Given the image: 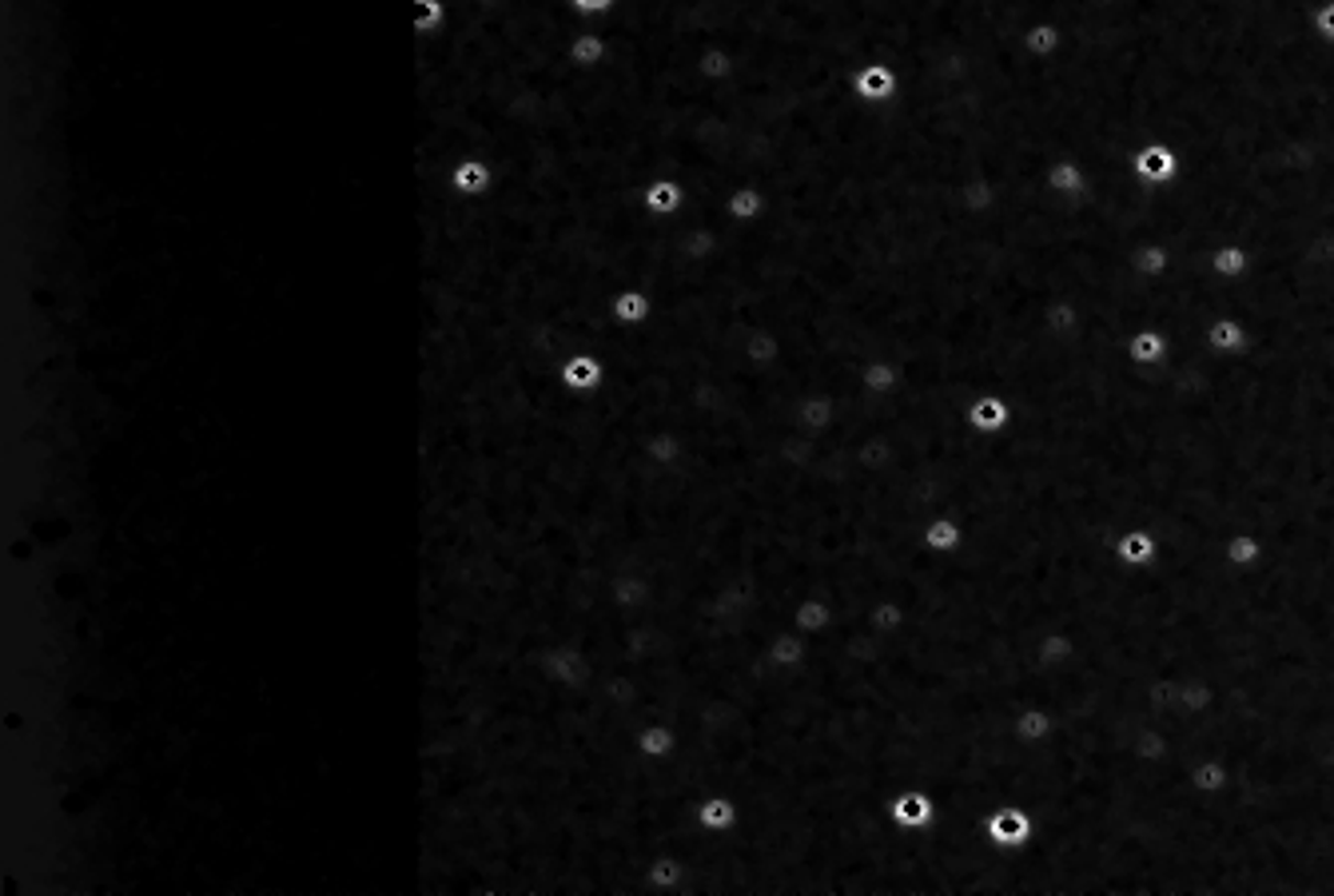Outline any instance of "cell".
I'll use <instances>...</instances> for the list:
<instances>
[{
	"label": "cell",
	"instance_id": "obj_21",
	"mask_svg": "<svg viewBox=\"0 0 1334 896\" xmlns=\"http://www.w3.org/2000/svg\"><path fill=\"white\" fill-rule=\"evenodd\" d=\"M686 459V442H681L674 430H654V435L642 442V462L649 470H674Z\"/></svg>",
	"mask_w": 1334,
	"mask_h": 896
},
{
	"label": "cell",
	"instance_id": "obj_35",
	"mask_svg": "<svg viewBox=\"0 0 1334 896\" xmlns=\"http://www.w3.org/2000/svg\"><path fill=\"white\" fill-rule=\"evenodd\" d=\"M474 4H482V9H499L502 0H474Z\"/></svg>",
	"mask_w": 1334,
	"mask_h": 896
},
{
	"label": "cell",
	"instance_id": "obj_24",
	"mask_svg": "<svg viewBox=\"0 0 1334 896\" xmlns=\"http://www.w3.org/2000/svg\"><path fill=\"white\" fill-rule=\"evenodd\" d=\"M856 383H861L865 395L888 398L900 386V367L893 363V359H868V363L856 371Z\"/></svg>",
	"mask_w": 1334,
	"mask_h": 896
},
{
	"label": "cell",
	"instance_id": "obj_28",
	"mask_svg": "<svg viewBox=\"0 0 1334 896\" xmlns=\"http://www.w3.org/2000/svg\"><path fill=\"white\" fill-rule=\"evenodd\" d=\"M1247 263H1251V251H1243L1239 243H1227V248H1215L1207 255V267L1215 272V280L1223 283H1235L1243 272H1247Z\"/></svg>",
	"mask_w": 1334,
	"mask_h": 896
},
{
	"label": "cell",
	"instance_id": "obj_26",
	"mask_svg": "<svg viewBox=\"0 0 1334 896\" xmlns=\"http://www.w3.org/2000/svg\"><path fill=\"white\" fill-rule=\"evenodd\" d=\"M920 543H925L928 554H952V550H960V543H964V526H960L956 518H949V514H937V518L925 522Z\"/></svg>",
	"mask_w": 1334,
	"mask_h": 896
},
{
	"label": "cell",
	"instance_id": "obj_18",
	"mask_svg": "<svg viewBox=\"0 0 1334 896\" xmlns=\"http://www.w3.org/2000/svg\"><path fill=\"white\" fill-rule=\"evenodd\" d=\"M689 876V861L678 853H661L646 865V888L649 893H681Z\"/></svg>",
	"mask_w": 1334,
	"mask_h": 896
},
{
	"label": "cell",
	"instance_id": "obj_19",
	"mask_svg": "<svg viewBox=\"0 0 1334 896\" xmlns=\"http://www.w3.org/2000/svg\"><path fill=\"white\" fill-rule=\"evenodd\" d=\"M1171 351V335L1159 331V327H1139L1131 339H1127V359L1136 367H1159Z\"/></svg>",
	"mask_w": 1334,
	"mask_h": 896
},
{
	"label": "cell",
	"instance_id": "obj_8",
	"mask_svg": "<svg viewBox=\"0 0 1334 896\" xmlns=\"http://www.w3.org/2000/svg\"><path fill=\"white\" fill-rule=\"evenodd\" d=\"M964 423H969L972 435L996 438L1012 427V403L1004 395H992V391L988 395H976L969 403V411H964Z\"/></svg>",
	"mask_w": 1334,
	"mask_h": 896
},
{
	"label": "cell",
	"instance_id": "obj_29",
	"mask_svg": "<svg viewBox=\"0 0 1334 896\" xmlns=\"http://www.w3.org/2000/svg\"><path fill=\"white\" fill-rule=\"evenodd\" d=\"M1020 44H1024V53L1032 56V61H1048V56L1056 53V48H1060L1063 44V29H1056V24H1032V29H1024L1020 32Z\"/></svg>",
	"mask_w": 1334,
	"mask_h": 896
},
{
	"label": "cell",
	"instance_id": "obj_32",
	"mask_svg": "<svg viewBox=\"0 0 1334 896\" xmlns=\"http://www.w3.org/2000/svg\"><path fill=\"white\" fill-rule=\"evenodd\" d=\"M1131 263H1136V272L1144 275V280H1163L1176 260H1171V251L1163 248V243H1151V248H1139Z\"/></svg>",
	"mask_w": 1334,
	"mask_h": 896
},
{
	"label": "cell",
	"instance_id": "obj_2",
	"mask_svg": "<svg viewBox=\"0 0 1334 896\" xmlns=\"http://www.w3.org/2000/svg\"><path fill=\"white\" fill-rule=\"evenodd\" d=\"M900 88H905V80H900L897 64L868 61L853 73V92H856V100H861V105H873V108L876 105H893V100L900 96Z\"/></svg>",
	"mask_w": 1334,
	"mask_h": 896
},
{
	"label": "cell",
	"instance_id": "obj_7",
	"mask_svg": "<svg viewBox=\"0 0 1334 896\" xmlns=\"http://www.w3.org/2000/svg\"><path fill=\"white\" fill-rule=\"evenodd\" d=\"M689 204V188L674 176H654L642 188V211L654 219H678Z\"/></svg>",
	"mask_w": 1334,
	"mask_h": 896
},
{
	"label": "cell",
	"instance_id": "obj_23",
	"mask_svg": "<svg viewBox=\"0 0 1334 896\" xmlns=\"http://www.w3.org/2000/svg\"><path fill=\"white\" fill-rule=\"evenodd\" d=\"M789 625L805 637H821L824 630L833 625V605L824 602V598H817V594L801 598V602L792 605V622Z\"/></svg>",
	"mask_w": 1334,
	"mask_h": 896
},
{
	"label": "cell",
	"instance_id": "obj_14",
	"mask_svg": "<svg viewBox=\"0 0 1334 896\" xmlns=\"http://www.w3.org/2000/svg\"><path fill=\"white\" fill-rule=\"evenodd\" d=\"M809 649H813V637L797 634V630L789 625V630H781V634L769 637V646H765V662H769V669H781V674H789V669L805 666Z\"/></svg>",
	"mask_w": 1334,
	"mask_h": 896
},
{
	"label": "cell",
	"instance_id": "obj_34",
	"mask_svg": "<svg viewBox=\"0 0 1334 896\" xmlns=\"http://www.w3.org/2000/svg\"><path fill=\"white\" fill-rule=\"evenodd\" d=\"M1314 29L1323 32V36H1331L1334 41V0H1326L1323 9L1314 12Z\"/></svg>",
	"mask_w": 1334,
	"mask_h": 896
},
{
	"label": "cell",
	"instance_id": "obj_27",
	"mask_svg": "<svg viewBox=\"0 0 1334 896\" xmlns=\"http://www.w3.org/2000/svg\"><path fill=\"white\" fill-rule=\"evenodd\" d=\"M1203 343H1207L1215 354H1239V351H1247V327H1243L1239 319H1227V315H1223V319H1211L1207 331H1203Z\"/></svg>",
	"mask_w": 1334,
	"mask_h": 896
},
{
	"label": "cell",
	"instance_id": "obj_6",
	"mask_svg": "<svg viewBox=\"0 0 1334 896\" xmlns=\"http://www.w3.org/2000/svg\"><path fill=\"white\" fill-rule=\"evenodd\" d=\"M888 817H893V824L905 829V833L932 829V824H937V797L928 789H900V793H893V801H888Z\"/></svg>",
	"mask_w": 1334,
	"mask_h": 896
},
{
	"label": "cell",
	"instance_id": "obj_5",
	"mask_svg": "<svg viewBox=\"0 0 1334 896\" xmlns=\"http://www.w3.org/2000/svg\"><path fill=\"white\" fill-rule=\"evenodd\" d=\"M1131 172H1136L1139 184H1151V188H1163L1179 176V152L1168 140H1147L1131 156Z\"/></svg>",
	"mask_w": 1334,
	"mask_h": 896
},
{
	"label": "cell",
	"instance_id": "obj_20",
	"mask_svg": "<svg viewBox=\"0 0 1334 896\" xmlns=\"http://www.w3.org/2000/svg\"><path fill=\"white\" fill-rule=\"evenodd\" d=\"M1223 558H1227L1231 570H1259L1267 562V543L1251 531H1235L1223 543Z\"/></svg>",
	"mask_w": 1334,
	"mask_h": 896
},
{
	"label": "cell",
	"instance_id": "obj_13",
	"mask_svg": "<svg viewBox=\"0 0 1334 896\" xmlns=\"http://www.w3.org/2000/svg\"><path fill=\"white\" fill-rule=\"evenodd\" d=\"M792 418H797V430H801V435L821 438L824 430H829V427L837 423V398H833V395H821V391H813V395L797 398V407H792Z\"/></svg>",
	"mask_w": 1334,
	"mask_h": 896
},
{
	"label": "cell",
	"instance_id": "obj_4",
	"mask_svg": "<svg viewBox=\"0 0 1334 896\" xmlns=\"http://www.w3.org/2000/svg\"><path fill=\"white\" fill-rule=\"evenodd\" d=\"M558 383H562V391H566V395H573V398L598 395V391H602V383H605L602 354H598V351L566 354L562 367H558Z\"/></svg>",
	"mask_w": 1334,
	"mask_h": 896
},
{
	"label": "cell",
	"instance_id": "obj_15",
	"mask_svg": "<svg viewBox=\"0 0 1334 896\" xmlns=\"http://www.w3.org/2000/svg\"><path fill=\"white\" fill-rule=\"evenodd\" d=\"M634 753L646 765H657V761H669L678 753V730L666 725V721H646L642 730L634 733Z\"/></svg>",
	"mask_w": 1334,
	"mask_h": 896
},
{
	"label": "cell",
	"instance_id": "obj_1",
	"mask_svg": "<svg viewBox=\"0 0 1334 896\" xmlns=\"http://www.w3.org/2000/svg\"><path fill=\"white\" fill-rule=\"evenodd\" d=\"M984 837H988L992 849L1016 853V849H1024V844L1036 837V821L1024 805H1000V809L988 813V821H984Z\"/></svg>",
	"mask_w": 1334,
	"mask_h": 896
},
{
	"label": "cell",
	"instance_id": "obj_17",
	"mask_svg": "<svg viewBox=\"0 0 1334 896\" xmlns=\"http://www.w3.org/2000/svg\"><path fill=\"white\" fill-rule=\"evenodd\" d=\"M721 211H725L730 223H757V219L769 211V196H765L757 184H737V188H730Z\"/></svg>",
	"mask_w": 1334,
	"mask_h": 896
},
{
	"label": "cell",
	"instance_id": "obj_12",
	"mask_svg": "<svg viewBox=\"0 0 1334 896\" xmlns=\"http://www.w3.org/2000/svg\"><path fill=\"white\" fill-rule=\"evenodd\" d=\"M1112 550H1116L1119 562L1131 566V570H1147V566L1159 558V538H1156V531H1147V526H1127V531H1119Z\"/></svg>",
	"mask_w": 1334,
	"mask_h": 896
},
{
	"label": "cell",
	"instance_id": "obj_3",
	"mask_svg": "<svg viewBox=\"0 0 1334 896\" xmlns=\"http://www.w3.org/2000/svg\"><path fill=\"white\" fill-rule=\"evenodd\" d=\"M447 188L462 199H486L499 188V167L486 156H462L450 164L447 172Z\"/></svg>",
	"mask_w": 1334,
	"mask_h": 896
},
{
	"label": "cell",
	"instance_id": "obj_22",
	"mask_svg": "<svg viewBox=\"0 0 1334 896\" xmlns=\"http://www.w3.org/2000/svg\"><path fill=\"white\" fill-rule=\"evenodd\" d=\"M698 76H701V84H730L733 76H737V56H733V48H725V44H701V53H698Z\"/></svg>",
	"mask_w": 1334,
	"mask_h": 896
},
{
	"label": "cell",
	"instance_id": "obj_11",
	"mask_svg": "<svg viewBox=\"0 0 1334 896\" xmlns=\"http://www.w3.org/2000/svg\"><path fill=\"white\" fill-rule=\"evenodd\" d=\"M1036 662H1040V669L1060 674L1063 678V674L1080 662V642H1075L1068 630H1048V634L1036 642Z\"/></svg>",
	"mask_w": 1334,
	"mask_h": 896
},
{
	"label": "cell",
	"instance_id": "obj_16",
	"mask_svg": "<svg viewBox=\"0 0 1334 896\" xmlns=\"http://www.w3.org/2000/svg\"><path fill=\"white\" fill-rule=\"evenodd\" d=\"M1188 785L1203 801H1215L1231 789V765L1223 757H1199L1188 769Z\"/></svg>",
	"mask_w": 1334,
	"mask_h": 896
},
{
	"label": "cell",
	"instance_id": "obj_25",
	"mask_svg": "<svg viewBox=\"0 0 1334 896\" xmlns=\"http://www.w3.org/2000/svg\"><path fill=\"white\" fill-rule=\"evenodd\" d=\"M1012 730H1016V737H1020L1024 745H1043V741L1056 733V713L1048 706H1024L1020 713H1016V725H1012Z\"/></svg>",
	"mask_w": 1334,
	"mask_h": 896
},
{
	"label": "cell",
	"instance_id": "obj_10",
	"mask_svg": "<svg viewBox=\"0 0 1334 896\" xmlns=\"http://www.w3.org/2000/svg\"><path fill=\"white\" fill-rule=\"evenodd\" d=\"M693 821H698L701 833H733L741 824V805L733 801L730 793H706L693 805Z\"/></svg>",
	"mask_w": 1334,
	"mask_h": 896
},
{
	"label": "cell",
	"instance_id": "obj_9",
	"mask_svg": "<svg viewBox=\"0 0 1334 896\" xmlns=\"http://www.w3.org/2000/svg\"><path fill=\"white\" fill-rule=\"evenodd\" d=\"M654 292H649V287H617L614 295H610V307H605V312H610V319H614L617 327H646L649 319H654Z\"/></svg>",
	"mask_w": 1334,
	"mask_h": 896
},
{
	"label": "cell",
	"instance_id": "obj_31",
	"mask_svg": "<svg viewBox=\"0 0 1334 896\" xmlns=\"http://www.w3.org/2000/svg\"><path fill=\"white\" fill-rule=\"evenodd\" d=\"M1211 706H1215V689L1207 681H1183V689H1179V713L1203 718Z\"/></svg>",
	"mask_w": 1334,
	"mask_h": 896
},
{
	"label": "cell",
	"instance_id": "obj_33",
	"mask_svg": "<svg viewBox=\"0 0 1334 896\" xmlns=\"http://www.w3.org/2000/svg\"><path fill=\"white\" fill-rule=\"evenodd\" d=\"M570 9L578 21H602L617 9V0H570Z\"/></svg>",
	"mask_w": 1334,
	"mask_h": 896
},
{
	"label": "cell",
	"instance_id": "obj_30",
	"mask_svg": "<svg viewBox=\"0 0 1334 896\" xmlns=\"http://www.w3.org/2000/svg\"><path fill=\"white\" fill-rule=\"evenodd\" d=\"M415 9V36H435L450 21V0H411Z\"/></svg>",
	"mask_w": 1334,
	"mask_h": 896
}]
</instances>
